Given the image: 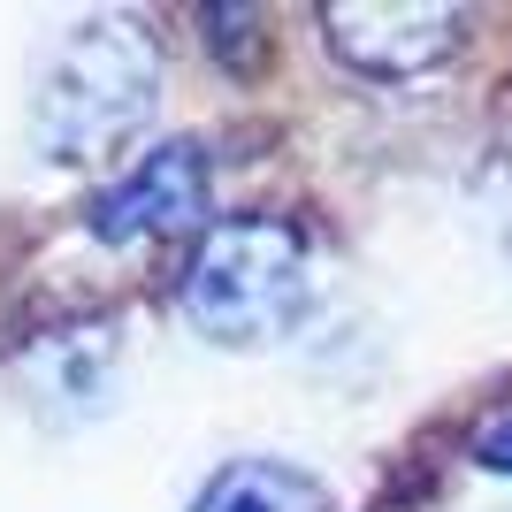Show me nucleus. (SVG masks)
<instances>
[{"mask_svg": "<svg viewBox=\"0 0 512 512\" xmlns=\"http://www.w3.org/2000/svg\"><path fill=\"white\" fill-rule=\"evenodd\" d=\"M321 31H329V54L344 69L406 85V77H428L436 62H451L459 8H428V0H344V8H321Z\"/></svg>", "mask_w": 512, "mask_h": 512, "instance_id": "nucleus-3", "label": "nucleus"}, {"mask_svg": "<svg viewBox=\"0 0 512 512\" xmlns=\"http://www.w3.org/2000/svg\"><path fill=\"white\" fill-rule=\"evenodd\" d=\"M207 214V146L169 138V146L138 153V169H123L92 199L85 230L100 245H138V237H176Z\"/></svg>", "mask_w": 512, "mask_h": 512, "instance_id": "nucleus-4", "label": "nucleus"}, {"mask_svg": "<svg viewBox=\"0 0 512 512\" xmlns=\"http://www.w3.org/2000/svg\"><path fill=\"white\" fill-rule=\"evenodd\" d=\"M176 299L207 344L268 352V344L299 337L314 314V253L283 214H237L199 237Z\"/></svg>", "mask_w": 512, "mask_h": 512, "instance_id": "nucleus-2", "label": "nucleus"}, {"mask_svg": "<svg viewBox=\"0 0 512 512\" xmlns=\"http://www.w3.org/2000/svg\"><path fill=\"white\" fill-rule=\"evenodd\" d=\"M474 467H490V474H512V413L497 428H482V444H474Z\"/></svg>", "mask_w": 512, "mask_h": 512, "instance_id": "nucleus-6", "label": "nucleus"}, {"mask_svg": "<svg viewBox=\"0 0 512 512\" xmlns=\"http://www.w3.org/2000/svg\"><path fill=\"white\" fill-rule=\"evenodd\" d=\"M161 107V46L130 16H85L46 46L31 85V146L54 169H100Z\"/></svg>", "mask_w": 512, "mask_h": 512, "instance_id": "nucleus-1", "label": "nucleus"}, {"mask_svg": "<svg viewBox=\"0 0 512 512\" xmlns=\"http://www.w3.org/2000/svg\"><path fill=\"white\" fill-rule=\"evenodd\" d=\"M192 512H329V490L291 459H230L192 497Z\"/></svg>", "mask_w": 512, "mask_h": 512, "instance_id": "nucleus-5", "label": "nucleus"}]
</instances>
